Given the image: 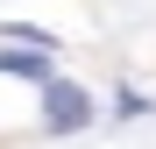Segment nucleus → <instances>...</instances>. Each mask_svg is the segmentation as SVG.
<instances>
[{"label": "nucleus", "mask_w": 156, "mask_h": 149, "mask_svg": "<svg viewBox=\"0 0 156 149\" xmlns=\"http://www.w3.org/2000/svg\"><path fill=\"white\" fill-rule=\"evenodd\" d=\"M43 121H50V128H85V121H92L85 85H50L43 92Z\"/></svg>", "instance_id": "nucleus-1"}, {"label": "nucleus", "mask_w": 156, "mask_h": 149, "mask_svg": "<svg viewBox=\"0 0 156 149\" xmlns=\"http://www.w3.org/2000/svg\"><path fill=\"white\" fill-rule=\"evenodd\" d=\"M0 71H21V78H43V57H29V50H0Z\"/></svg>", "instance_id": "nucleus-2"}]
</instances>
